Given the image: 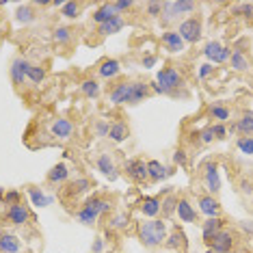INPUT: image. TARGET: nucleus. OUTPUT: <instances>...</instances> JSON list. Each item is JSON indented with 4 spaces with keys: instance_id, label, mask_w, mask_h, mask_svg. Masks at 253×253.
I'll return each mask as SVG.
<instances>
[{
    "instance_id": "f257e3e1",
    "label": "nucleus",
    "mask_w": 253,
    "mask_h": 253,
    "mask_svg": "<svg viewBox=\"0 0 253 253\" xmlns=\"http://www.w3.org/2000/svg\"><path fill=\"white\" fill-rule=\"evenodd\" d=\"M136 234H139V240L149 249H156V247H163L167 240V225L163 218H145V221L139 223L136 227Z\"/></svg>"
},
{
    "instance_id": "f03ea898",
    "label": "nucleus",
    "mask_w": 253,
    "mask_h": 253,
    "mask_svg": "<svg viewBox=\"0 0 253 253\" xmlns=\"http://www.w3.org/2000/svg\"><path fill=\"white\" fill-rule=\"evenodd\" d=\"M156 83L165 89L167 95H177V89L184 87V76L173 65H167L156 74Z\"/></svg>"
},
{
    "instance_id": "7ed1b4c3",
    "label": "nucleus",
    "mask_w": 253,
    "mask_h": 253,
    "mask_svg": "<svg viewBox=\"0 0 253 253\" xmlns=\"http://www.w3.org/2000/svg\"><path fill=\"white\" fill-rule=\"evenodd\" d=\"M197 9V2L193 0H175V2H163V22L169 24V22H175L180 20L182 15H188Z\"/></svg>"
},
{
    "instance_id": "20e7f679",
    "label": "nucleus",
    "mask_w": 253,
    "mask_h": 253,
    "mask_svg": "<svg viewBox=\"0 0 253 253\" xmlns=\"http://www.w3.org/2000/svg\"><path fill=\"white\" fill-rule=\"evenodd\" d=\"M177 35L184 39V43H197L201 39V33H204V22L197 15H193V18H184L180 20V24H177Z\"/></svg>"
},
{
    "instance_id": "39448f33",
    "label": "nucleus",
    "mask_w": 253,
    "mask_h": 253,
    "mask_svg": "<svg viewBox=\"0 0 253 253\" xmlns=\"http://www.w3.org/2000/svg\"><path fill=\"white\" fill-rule=\"evenodd\" d=\"M201 169H204V184H206V191L208 195H218L221 193V169H218V163L214 160H206L204 165H201Z\"/></svg>"
},
{
    "instance_id": "423d86ee",
    "label": "nucleus",
    "mask_w": 253,
    "mask_h": 253,
    "mask_svg": "<svg viewBox=\"0 0 253 253\" xmlns=\"http://www.w3.org/2000/svg\"><path fill=\"white\" fill-rule=\"evenodd\" d=\"M204 56L208 59L210 63H229V56H232V48L223 45L221 42L212 39L204 45Z\"/></svg>"
},
{
    "instance_id": "0eeeda50",
    "label": "nucleus",
    "mask_w": 253,
    "mask_h": 253,
    "mask_svg": "<svg viewBox=\"0 0 253 253\" xmlns=\"http://www.w3.org/2000/svg\"><path fill=\"white\" fill-rule=\"evenodd\" d=\"M33 63L26 59V56H15L11 61V67H9V74H11V80H13L15 87H22V84L28 80V70H31Z\"/></svg>"
},
{
    "instance_id": "6e6552de",
    "label": "nucleus",
    "mask_w": 253,
    "mask_h": 253,
    "mask_svg": "<svg viewBox=\"0 0 253 253\" xmlns=\"http://www.w3.org/2000/svg\"><path fill=\"white\" fill-rule=\"evenodd\" d=\"M74 132H76V126H74V122L67 117H59L50 124V134H52L56 141H63V143L72 141Z\"/></svg>"
},
{
    "instance_id": "1a4fd4ad",
    "label": "nucleus",
    "mask_w": 253,
    "mask_h": 253,
    "mask_svg": "<svg viewBox=\"0 0 253 253\" xmlns=\"http://www.w3.org/2000/svg\"><path fill=\"white\" fill-rule=\"evenodd\" d=\"M130 91H132V83H130V80H122V83L113 84L111 91H108V102H111L113 106L128 104V100H130Z\"/></svg>"
},
{
    "instance_id": "9d476101",
    "label": "nucleus",
    "mask_w": 253,
    "mask_h": 253,
    "mask_svg": "<svg viewBox=\"0 0 253 253\" xmlns=\"http://www.w3.org/2000/svg\"><path fill=\"white\" fill-rule=\"evenodd\" d=\"M126 173H128L130 180L136 182V184H143L145 180H149L147 177V163L141 158L128 160V163H126Z\"/></svg>"
},
{
    "instance_id": "9b49d317",
    "label": "nucleus",
    "mask_w": 253,
    "mask_h": 253,
    "mask_svg": "<svg viewBox=\"0 0 253 253\" xmlns=\"http://www.w3.org/2000/svg\"><path fill=\"white\" fill-rule=\"evenodd\" d=\"M223 225H225V221H223L221 216L204 221V225H201V238H204V243L208 245V247L212 245V240H214L216 236L223 232Z\"/></svg>"
},
{
    "instance_id": "f8f14e48",
    "label": "nucleus",
    "mask_w": 253,
    "mask_h": 253,
    "mask_svg": "<svg viewBox=\"0 0 253 253\" xmlns=\"http://www.w3.org/2000/svg\"><path fill=\"white\" fill-rule=\"evenodd\" d=\"M197 208L204 216L208 218H216L221 216V204H218L216 197H212V195H199L197 199Z\"/></svg>"
},
{
    "instance_id": "ddd939ff",
    "label": "nucleus",
    "mask_w": 253,
    "mask_h": 253,
    "mask_svg": "<svg viewBox=\"0 0 253 253\" xmlns=\"http://www.w3.org/2000/svg\"><path fill=\"white\" fill-rule=\"evenodd\" d=\"M95 169L100 171L102 175H106L108 180H117L119 177V171H117V167H115V160H113V156L108 152H102L100 156L95 158Z\"/></svg>"
},
{
    "instance_id": "4468645a",
    "label": "nucleus",
    "mask_w": 253,
    "mask_h": 253,
    "mask_svg": "<svg viewBox=\"0 0 253 253\" xmlns=\"http://www.w3.org/2000/svg\"><path fill=\"white\" fill-rule=\"evenodd\" d=\"M7 221L11 223V225H15V227H22V225H26V223L31 221V212H28V208L24 204L9 206L7 208Z\"/></svg>"
},
{
    "instance_id": "2eb2a0df",
    "label": "nucleus",
    "mask_w": 253,
    "mask_h": 253,
    "mask_svg": "<svg viewBox=\"0 0 253 253\" xmlns=\"http://www.w3.org/2000/svg\"><path fill=\"white\" fill-rule=\"evenodd\" d=\"M229 65H232V70L238 72V74H247L251 70V61H249V56H247V52L243 48H232Z\"/></svg>"
},
{
    "instance_id": "dca6fc26",
    "label": "nucleus",
    "mask_w": 253,
    "mask_h": 253,
    "mask_svg": "<svg viewBox=\"0 0 253 253\" xmlns=\"http://www.w3.org/2000/svg\"><path fill=\"white\" fill-rule=\"evenodd\" d=\"M126 28V18L124 15H115L113 20L104 22V24L97 26V35L100 37H111V35H117Z\"/></svg>"
},
{
    "instance_id": "f3484780",
    "label": "nucleus",
    "mask_w": 253,
    "mask_h": 253,
    "mask_svg": "<svg viewBox=\"0 0 253 253\" xmlns=\"http://www.w3.org/2000/svg\"><path fill=\"white\" fill-rule=\"evenodd\" d=\"M26 193H28V199H31V204L37 206V208H48V206L54 204L52 195H48L43 188H39V186H28Z\"/></svg>"
},
{
    "instance_id": "a211bd4d",
    "label": "nucleus",
    "mask_w": 253,
    "mask_h": 253,
    "mask_svg": "<svg viewBox=\"0 0 253 253\" xmlns=\"http://www.w3.org/2000/svg\"><path fill=\"white\" fill-rule=\"evenodd\" d=\"M141 212L145 218H149V221H152V218H158L163 214V199H158V197L141 199Z\"/></svg>"
},
{
    "instance_id": "6ab92c4d",
    "label": "nucleus",
    "mask_w": 253,
    "mask_h": 253,
    "mask_svg": "<svg viewBox=\"0 0 253 253\" xmlns=\"http://www.w3.org/2000/svg\"><path fill=\"white\" fill-rule=\"evenodd\" d=\"M160 42H163L167 52H171V54H177L184 50V39L177 35V31H165L163 37H160Z\"/></svg>"
},
{
    "instance_id": "aec40b11",
    "label": "nucleus",
    "mask_w": 253,
    "mask_h": 253,
    "mask_svg": "<svg viewBox=\"0 0 253 253\" xmlns=\"http://www.w3.org/2000/svg\"><path fill=\"white\" fill-rule=\"evenodd\" d=\"M208 249H214L216 253H229L234 249V234L229 232V229H223V232L212 240V245Z\"/></svg>"
},
{
    "instance_id": "412c9836",
    "label": "nucleus",
    "mask_w": 253,
    "mask_h": 253,
    "mask_svg": "<svg viewBox=\"0 0 253 253\" xmlns=\"http://www.w3.org/2000/svg\"><path fill=\"white\" fill-rule=\"evenodd\" d=\"M175 214H177V218H180L182 223H195V221H197V210H195V206L186 197L177 199Z\"/></svg>"
},
{
    "instance_id": "4be33fe9",
    "label": "nucleus",
    "mask_w": 253,
    "mask_h": 253,
    "mask_svg": "<svg viewBox=\"0 0 253 253\" xmlns=\"http://www.w3.org/2000/svg\"><path fill=\"white\" fill-rule=\"evenodd\" d=\"M173 171L171 169H167V167L160 163V160H147V177L152 182H163V180H167Z\"/></svg>"
},
{
    "instance_id": "5701e85b",
    "label": "nucleus",
    "mask_w": 253,
    "mask_h": 253,
    "mask_svg": "<svg viewBox=\"0 0 253 253\" xmlns=\"http://www.w3.org/2000/svg\"><path fill=\"white\" fill-rule=\"evenodd\" d=\"M97 74H100V78H117L119 74H122V61L117 59H104L97 65Z\"/></svg>"
},
{
    "instance_id": "b1692460",
    "label": "nucleus",
    "mask_w": 253,
    "mask_h": 253,
    "mask_svg": "<svg viewBox=\"0 0 253 253\" xmlns=\"http://www.w3.org/2000/svg\"><path fill=\"white\" fill-rule=\"evenodd\" d=\"M149 93H152L149 83H145V80H134V83H132V91H130L128 104H141V102L145 100Z\"/></svg>"
},
{
    "instance_id": "393cba45",
    "label": "nucleus",
    "mask_w": 253,
    "mask_h": 253,
    "mask_svg": "<svg viewBox=\"0 0 253 253\" xmlns=\"http://www.w3.org/2000/svg\"><path fill=\"white\" fill-rule=\"evenodd\" d=\"M22 251V240L15 234L4 232L0 234V253H20Z\"/></svg>"
},
{
    "instance_id": "a878e982",
    "label": "nucleus",
    "mask_w": 253,
    "mask_h": 253,
    "mask_svg": "<svg viewBox=\"0 0 253 253\" xmlns=\"http://www.w3.org/2000/svg\"><path fill=\"white\" fill-rule=\"evenodd\" d=\"M206 115H208V119H212V124H225L232 117V111L225 104H210L206 108Z\"/></svg>"
},
{
    "instance_id": "bb28decb",
    "label": "nucleus",
    "mask_w": 253,
    "mask_h": 253,
    "mask_svg": "<svg viewBox=\"0 0 253 253\" xmlns=\"http://www.w3.org/2000/svg\"><path fill=\"white\" fill-rule=\"evenodd\" d=\"M67 180H70V167H67L65 163L54 165L52 169L48 171V182L54 184V186H61V184H65Z\"/></svg>"
},
{
    "instance_id": "cd10ccee",
    "label": "nucleus",
    "mask_w": 253,
    "mask_h": 253,
    "mask_svg": "<svg viewBox=\"0 0 253 253\" xmlns=\"http://www.w3.org/2000/svg\"><path fill=\"white\" fill-rule=\"evenodd\" d=\"M35 20H37V11H35V4L33 2L31 4L24 2L15 9V22H18V24H33Z\"/></svg>"
},
{
    "instance_id": "c85d7f7f",
    "label": "nucleus",
    "mask_w": 253,
    "mask_h": 253,
    "mask_svg": "<svg viewBox=\"0 0 253 253\" xmlns=\"http://www.w3.org/2000/svg\"><path fill=\"white\" fill-rule=\"evenodd\" d=\"M115 15H119L117 11H115V7H113V2H104V4H100L95 11H93V15H91V20L95 22L97 26L100 24H104V22H108V20H113Z\"/></svg>"
},
{
    "instance_id": "c756f323",
    "label": "nucleus",
    "mask_w": 253,
    "mask_h": 253,
    "mask_svg": "<svg viewBox=\"0 0 253 253\" xmlns=\"http://www.w3.org/2000/svg\"><path fill=\"white\" fill-rule=\"evenodd\" d=\"M52 42L56 45H70L74 42V28L72 26H65V24L56 26L54 31H52Z\"/></svg>"
},
{
    "instance_id": "7c9ffc66",
    "label": "nucleus",
    "mask_w": 253,
    "mask_h": 253,
    "mask_svg": "<svg viewBox=\"0 0 253 253\" xmlns=\"http://www.w3.org/2000/svg\"><path fill=\"white\" fill-rule=\"evenodd\" d=\"M130 136V128L126 122H113L111 124V132H108V139L113 143H124Z\"/></svg>"
},
{
    "instance_id": "2f4dec72",
    "label": "nucleus",
    "mask_w": 253,
    "mask_h": 253,
    "mask_svg": "<svg viewBox=\"0 0 253 253\" xmlns=\"http://www.w3.org/2000/svg\"><path fill=\"white\" fill-rule=\"evenodd\" d=\"M234 130L240 132L243 136H253V113L245 111L243 115H240V119L234 124Z\"/></svg>"
},
{
    "instance_id": "473e14b6",
    "label": "nucleus",
    "mask_w": 253,
    "mask_h": 253,
    "mask_svg": "<svg viewBox=\"0 0 253 253\" xmlns=\"http://www.w3.org/2000/svg\"><path fill=\"white\" fill-rule=\"evenodd\" d=\"M87 206H91L95 212H97V216H102V214H111L113 212V201L111 199H106V197H91L84 201Z\"/></svg>"
},
{
    "instance_id": "72a5a7b5",
    "label": "nucleus",
    "mask_w": 253,
    "mask_h": 253,
    "mask_svg": "<svg viewBox=\"0 0 253 253\" xmlns=\"http://www.w3.org/2000/svg\"><path fill=\"white\" fill-rule=\"evenodd\" d=\"M97 218H100L97 216V212L87 204H83V208L76 212V221L80 223V225H89L91 227V225H95L97 223Z\"/></svg>"
},
{
    "instance_id": "f704fd0d",
    "label": "nucleus",
    "mask_w": 253,
    "mask_h": 253,
    "mask_svg": "<svg viewBox=\"0 0 253 253\" xmlns=\"http://www.w3.org/2000/svg\"><path fill=\"white\" fill-rule=\"evenodd\" d=\"M80 93H83L84 97H91V100H95V97L100 95V83H97L95 78L80 80Z\"/></svg>"
},
{
    "instance_id": "c9c22d12",
    "label": "nucleus",
    "mask_w": 253,
    "mask_h": 253,
    "mask_svg": "<svg viewBox=\"0 0 253 253\" xmlns=\"http://www.w3.org/2000/svg\"><path fill=\"white\" fill-rule=\"evenodd\" d=\"M80 13H83V4H80V2H74V0H67V2H63V7H61V15H63V18L76 20Z\"/></svg>"
},
{
    "instance_id": "e433bc0d",
    "label": "nucleus",
    "mask_w": 253,
    "mask_h": 253,
    "mask_svg": "<svg viewBox=\"0 0 253 253\" xmlns=\"http://www.w3.org/2000/svg\"><path fill=\"white\" fill-rule=\"evenodd\" d=\"M67 191H70V195H74V197H78V195H84L91 191V182L87 177H76V180L67 186Z\"/></svg>"
},
{
    "instance_id": "4c0bfd02",
    "label": "nucleus",
    "mask_w": 253,
    "mask_h": 253,
    "mask_svg": "<svg viewBox=\"0 0 253 253\" xmlns=\"http://www.w3.org/2000/svg\"><path fill=\"white\" fill-rule=\"evenodd\" d=\"M108 225L113 229H117V232H124V229H128V225H130V216L126 214V212H115V214H111V218H108Z\"/></svg>"
},
{
    "instance_id": "58836bf2",
    "label": "nucleus",
    "mask_w": 253,
    "mask_h": 253,
    "mask_svg": "<svg viewBox=\"0 0 253 253\" xmlns=\"http://www.w3.org/2000/svg\"><path fill=\"white\" fill-rule=\"evenodd\" d=\"M165 245H167V249H180V247L186 245V236H184L180 229H173V232L167 236Z\"/></svg>"
},
{
    "instance_id": "ea45409f",
    "label": "nucleus",
    "mask_w": 253,
    "mask_h": 253,
    "mask_svg": "<svg viewBox=\"0 0 253 253\" xmlns=\"http://www.w3.org/2000/svg\"><path fill=\"white\" fill-rule=\"evenodd\" d=\"M28 80H31L33 84H42L45 80V67L37 65V63H33L31 70H28Z\"/></svg>"
},
{
    "instance_id": "a19ab883",
    "label": "nucleus",
    "mask_w": 253,
    "mask_h": 253,
    "mask_svg": "<svg viewBox=\"0 0 253 253\" xmlns=\"http://www.w3.org/2000/svg\"><path fill=\"white\" fill-rule=\"evenodd\" d=\"M108 132H111V122H106V119H97V122L93 124L95 139H108Z\"/></svg>"
},
{
    "instance_id": "79ce46f5",
    "label": "nucleus",
    "mask_w": 253,
    "mask_h": 253,
    "mask_svg": "<svg viewBox=\"0 0 253 253\" xmlns=\"http://www.w3.org/2000/svg\"><path fill=\"white\" fill-rule=\"evenodd\" d=\"M0 199H2L4 201V206H7V208H9V206H15V204H22V193L20 191H15V188H9V191L7 193H2V195H0Z\"/></svg>"
},
{
    "instance_id": "37998d69",
    "label": "nucleus",
    "mask_w": 253,
    "mask_h": 253,
    "mask_svg": "<svg viewBox=\"0 0 253 253\" xmlns=\"http://www.w3.org/2000/svg\"><path fill=\"white\" fill-rule=\"evenodd\" d=\"M236 147H238L240 154H245V156H253V136H240V139L236 141Z\"/></svg>"
},
{
    "instance_id": "c03bdc74",
    "label": "nucleus",
    "mask_w": 253,
    "mask_h": 253,
    "mask_svg": "<svg viewBox=\"0 0 253 253\" xmlns=\"http://www.w3.org/2000/svg\"><path fill=\"white\" fill-rule=\"evenodd\" d=\"M175 208H177V197H173V195H167V197L163 199V214L169 218L175 212Z\"/></svg>"
},
{
    "instance_id": "a18cd8bd",
    "label": "nucleus",
    "mask_w": 253,
    "mask_h": 253,
    "mask_svg": "<svg viewBox=\"0 0 253 253\" xmlns=\"http://www.w3.org/2000/svg\"><path fill=\"white\" fill-rule=\"evenodd\" d=\"M234 13L240 15V18H245V20H253V4L251 2L238 4V7H234Z\"/></svg>"
},
{
    "instance_id": "49530a36",
    "label": "nucleus",
    "mask_w": 253,
    "mask_h": 253,
    "mask_svg": "<svg viewBox=\"0 0 253 253\" xmlns=\"http://www.w3.org/2000/svg\"><path fill=\"white\" fill-rule=\"evenodd\" d=\"M210 126H212V132H214V139L216 141H225L227 139L229 130H227L225 124H210Z\"/></svg>"
},
{
    "instance_id": "de8ad7c7",
    "label": "nucleus",
    "mask_w": 253,
    "mask_h": 253,
    "mask_svg": "<svg viewBox=\"0 0 253 253\" xmlns=\"http://www.w3.org/2000/svg\"><path fill=\"white\" fill-rule=\"evenodd\" d=\"M212 74H214V65H212V63H201L199 70H197V78L199 80H208Z\"/></svg>"
},
{
    "instance_id": "09e8293b",
    "label": "nucleus",
    "mask_w": 253,
    "mask_h": 253,
    "mask_svg": "<svg viewBox=\"0 0 253 253\" xmlns=\"http://www.w3.org/2000/svg\"><path fill=\"white\" fill-rule=\"evenodd\" d=\"M199 141L204 143V145H210V143H214V132H212V126H206L204 130L199 132Z\"/></svg>"
},
{
    "instance_id": "8fccbe9b",
    "label": "nucleus",
    "mask_w": 253,
    "mask_h": 253,
    "mask_svg": "<svg viewBox=\"0 0 253 253\" xmlns=\"http://www.w3.org/2000/svg\"><path fill=\"white\" fill-rule=\"evenodd\" d=\"M145 11L149 18H160V15H163V2H147Z\"/></svg>"
},
{
    "instance_id": "3c124183",
    "label": "nucleus",
    "mask_w": 253,
    "mask_h": 253,
    "mask_svg": "<svg viewBox=\"0 0 253 253\" xmlns=\"http://www.w3.org/2000/svg\"><path fill=\"white\" fill-rule=\"evenodd\" d=\"M113 7H115V11H117L119 15H122L124 11H128V9L134 7V2H132V0H115V2H113Z\"/></svg>"
},
{
    "instance_id": "603ef678",
    "label": "nucleus",
    "mask_w": 253,
    "mask_h": 253,
    "mask_svg": "<svg viewBox=\"0 0 253 253\" xmlns=\"http://www.w3.org/2000/svg\"><path fill=\"white\" fill-rule=\"evenodd\" d=\"M173 163L177 165V167H184L188 163V156H186V152H184L182 147H177L175 152H173Z\"/></svg>"
},
{
    "instance_id": "864d4df0",
    "label": "nucleus",
    "mask_w": 253,
    "mask_h": 253,
    "mask_svg": "<svg viewBox=\"0 0 253 253\" xmlns=\"http://www.w3.org/2000/svg\"><path fill=\"white\" fill-rule=\"evenodd\" d=\"M156 63H158V56L156 54H143V59H141V65L145 67V70H152Z\"/></svg>"
},
{
    "instance_id": "5fc2aeb1",
    "label": "nucleus",
    "mask_w": 253,
    "mask_h": 253,
    "mask_svg": "<svg viewBox=\"0 0 253 253\" xmlns=\"http://www.w3.org/2000/svg\"><path fill=\"white\" fill-rule=\"evenodd\" d=\"M240 193H243L245 197L253 195V182H251V180H247V177H243V180H240Z\"/></svg>"
},
{
    "instance_id": "6e6d98bb",
    "label": "nucleus",
    "mask_w": 253,
    "mask_h": 253,
    "mask_svg": "<svg viewBox=\"0 0 253 253\" xmlns=\"http://www.w3.org/2000/svg\"><path fill=\"white\" fill-rule=\"evenodd\" d=\"M104 249H106L104 238H95L93 243H91V253H104Z\"/></svg>"
},
{
    "instance_id": "4d7b16f0",
    "label": "nucleus",
    "mask_w": 253,
    "mask_h": 253,
    "mask_svg": "<svg viewBox=\"0 0 253 253\" xmlns=\"http://www.w3.org/2000/svg\"><path fill=\"white\" fill-rule=\"evenodd\" d=\"M240 229H243L245 234H253V221H243L240 223Z\"/></svg>"
},
{
    "instance_id": "13d9d810",
    "label": "nucleus",
    "mask_w": 253,
    "mask_h": 253,
    "mask_svg": "<svg viewBox=\"0 0 253 253\" xmlns=\"http://www.w3.org/2000/svg\"><path fill=\"white\" fill-rule=\"evenodd\" d=\"M206 253H216L214 249H206Z\"/></svg>"
}]
</instances>
